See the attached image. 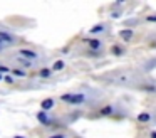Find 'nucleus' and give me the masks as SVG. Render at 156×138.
Segmentation results:
<instances>
[{
    "label": "nucleus",
    "mask_w": 156,
    "mask_h": 138,
    "mask_svg": "<svg viewBox=\"0 0 156 138\" xmlns=\"http://www.w3.org/2000/svg\"><path fill=\"white\" fill-rule=\"evenodd\" d=\"M86 99L84 94H62V101H67L72 104H81Z\"/></svg>",
    "instance_id": "obj_1"
},
{
    "label": "nucleus",
    "mask_w": 156,
    "mask_h": 138,
    "mask_svg": "<svg viewBox=\"0 0 156 138\" xmlns=\"http://www.w3.org/2000/svg\"><path fill=\"white\" fill-rule=\"evenodd\" d=\"M133 35H134V32H133L131 29H122V30H119V37H121L122 40H126V42H129V40L133 39Z\"/></svg>",
    "instance_id": "obj_2"
},
{
    "label": "nucleus",
    "mask_w": 156,
    "mask_h": 138,
    "mask_svg": "<svg viewBox=\"0 0 156 138\" xmlns=\"http://www.w3.org/2000/svg\"><path fill=\"white\" fill-rule=\"evenodd\" d=\"M41 108H42V111L52 110V108H54V99H52V98H45V99L41 103Z\"/></svg>",
    "instance_id": "obj_3"
},
{
    "label": "nucleus",
    "mask_w": 156,
    "mask_h": 138,
    "mask_svg": "<svg viewBox=\"0 0 156 138\" xmlns=\"http://www.w3.org/2000/svg\"><path fill=\"white\" fill-rule=\"evenodd\" d=\"M19 54L24 56V57H27V59H37V54H35L34 50H30V49H22V50H19Z\"/></svg>",
    "instance_id": "obj_4"
},
{
    "label": "nucleus",
    "mask_w": 156,
    "mask_h": 138,
    "mask_svg": "<svg viewBox=\"0 0 156 138\" xmlns=\"http://www.w3.org/2000/svg\"><path fill=\"white\" fill-rule=\"evenodd\" d=\"M37 120L41 121L42 125H49V123H51V120H49V116L45 114V111H39V113H37Z\"/></svg>",
    "instance_id": "obj_5"
},
{
    "label": "nucleus",
    "mask_w": 156,
    "mask_h": 138,
    "mask_svg": "<svg viewBox=\"0 0 156 138\" xmlns=\"http://www.w3.org/2000/svg\"><path fill=\"white\" fill-rule=\"evenodd\" d=\"M0 40H5V42L12 44V42H14V37H12L10 34H7V32H2V30H0Z\"/></svg>",
    "instance_id": "obj_6"
},
{
    "label": "nucleus",
    "mask_w": 156,
    "mask_h": 138,
    "mask_svg": "<svg viewBox=\"0 0 156 138\" xmlns=\"http://www.w3.org/2000/svg\"><path fill=\"white\" fill-rule=\"evenodd\" d=\"M149 120H151V114H149V113H141V114H138V121H139V123H148Z\"/></svg>",
    "instance_id": "obj_7"
},
{
    "label": "nucleus",
    "mask_w": 156,
    "mask_h": 138,
    "mask_svg": "<svg viewBox=\"0 0 156 138\" xmlns=\"http://www.w3.org/2000/svg\"><path fill=\"white\" fill-rule=\"evenodd\" d=\"M89 46H91L92 49H99V47H101V40H98V39H91V40H89Z\"/></svg>",
    "instance_id": "obj_8"
},
{
    "label": "nucleus",
    "mask_w": 156,
    "mask_h": 138,
    "mask_svg": "<svg viewBox=\"0 0 156 138\" xmlns=\"http://www.w3.org/2000/svg\"><path fill=\"white\" fill-rule=\"evenodd\" d=\"M62 67H64V61H55L54 66H52V69H54V71H61Z\"/></svg>",
    "instance_id": "obj_9"
},
{
    "label": "nucleus",
    "mask_w": 156,
    "mask_h": 138,
    "mask_svg": "<svg viewBox=\"0 0 156 138\" xmlns=\"http://www.w3.org/2000/svg\"><path fill=\"white\" fill-rule=\"evenodd\" d=\"M104 30V25H96L91 29V34H96V32H102Z\"/></svg>",
    "instance_id": "obj_10"
},
{
    "label": "nucleus",
    "mask_w": 156,
    "mask_h": 138,
    "mask_svg": "<svg viewBox=\"0 0 156 138\" xmlns=\"http://www.w3.org/2000/svg\"><path fill=\"white\" fill-rule=\"evenodd\" d=\"M101 113H102V114H111V113H112V106H106V108H102Z\"/></svg>",
    "instance_id": "obj_11"
},
{
    "label": "nucleus",
    "mask_w": 156,
    "mask_h": 138,
    "mask_svg": "<svg viewBox=\"0 0 156 138\" xmlns=\"http://www.w3.org/2000/svg\"><path fill=\"white\" fill-rule=\"evenodd\" d=\"M111 50H112V54H116V56H121V54H122V50H121V49H119V47H118V46H114V47H112V49H111Z\"/></svg>",
    "instance_id": "obj_12"
},
{
    "label": "nucleus",
    "mask_w": 156,
    "mask_h": 138,
    "mask_svg": "<svg viewBox=\"0 0 156 138\" xmlns=\"http://www.w3.org/2000/svg\"><path fill=\"white\" fill-rule=\"evenodd\" d=\"M49 73H51L49 69H42V71H41V76H42V77H47V76H49Z\"/></svg>",
    "instance_id": "obj_13"
},
{
    "label": "nucleus",
    "mask_w": 156,
    "mask_h": 138,
    "mask_svg": "<svg viewBox=\"0 0 156 138\" xmlns=\"http://www.w3.org/2000/svg\"><path fill=\"white\" fill-rule=\"evenodd\" d=\"M143 89H146V91H156V88L154 86H143Z\"/></svg>",
    "instance_id": "obj_14"
},
{
    "label": "nucleus",
    "mask_w": 156,
    "mask_h": 138,
    "mask_svg": "<svg viewBox=\"0 0 156 138\" xmlns=\"http://www.w3.org/2000/svg\"><path fill=\"white\" fill-rule=\"evenodd\" d=\"M2 73H9V67L7 66H0V74Z\"/></svg>",
    "instance_id": "obj_15"
},
{
    "label": "nucleus",
    "mask_w": 156,
    "mask_h": 138,
    "mask_svg": "<svg viewBox=\"0 0 156 138\" xmlns=\"http://www.w3.org/2000/svg\"><path fill=\"white\" fill-rule=\"evenodd\" d=\"M14 74H17V76H25L24 71H19V69H15V71H14Z\"/></svg>",
    "instance_id": "obj_16"
},
{
    "label": "nucleus",
    "mask_w": 156,
    "mask_h": 138,
    "mask_svg": "<svg viewBox=\"0 0 156 138\" xmlns=\"http://www.w3.org/2000/svg\"><path fill=\"white\" fill-rule=\"evenodd\" d=\"M148 20H149V22H156V15H149Z\"/></svg>",
    "instance_id": "obj_17"
},
{
    "label": "nucleus",
    "mask_w": 156,
    "mask_h": 138,
    "mask_svg": "<svg viewBox=\"0 0 156 138\" xmlns=\"http://www.w3.org/2000/svg\"><path fill=\"white\" fill-rule=\"evenodd\" d=\"M49 138H66L64 135H52V136H49Z\"/></svg>",
    "instance_id": "obj_18"
},
{
    "label": "nucleus",
    "mask_w": 156,
    "mask_h": 138,
    "mask_svg": "<svg viewBox=\"0 0 156 138\" xmlns=\"http://www.w3.org/2000/svg\"><path fill=\"white\" fill-rule=\"evenodd\" d=\"M5 81H7V83H14V79H12L10 76H7V77H5Z\"/></svg>",
    "instance_id": "obj_19"
},
{
    "label": "nucleus",
    "mask_w": 156,
    "mask_h": 138,
    "mask_svg": "<svg viewBox=\"0 0 156 138\" xmlns=\"http://www.w3.org/2000/svg\"><path fill=\"white\" fill-rule=\"evenodd\" d=\"M151 138H156V131H151V135H149Z\"/></svg>",
    "instance_id": "obj_20"
},
{
    "label": "nucleus",
    "mask_w": 156,
    "mask_h": 138,
    "mask_svg": "<svg viewBox=\"0 0 156 138\" xmlns=\"http://www.w3.org/2000/svg\"><path fill=\"white\" fill-rule=\"evenodd\" d=\"M14 138H25V136H20V135H17V136H14Z\"/></svg>",
    "instance_id": "obj_21"
},
{
    "label": "nucleus",
    "mask_w": 156,
    "mask_h": 138,
    "mask_svg": "<svg viewBox=\"0 0 156 138\" xmlns=\"http://www.w3.org/2000/svg\"><path fill=\"white\" fill-rule=\"evenodd\" d=\"M2 79H4V76H2V74H0V81H2Z\"/></svg>",
    "instance_id": "obj_22"
},
{
    "label": "nucleus",
    "mask_w": 156,
    "mask_h": 138,
    "mask_svg": "<svg viewBox=\"0 0 156 138\" xmlns=\"http://www.w3.org/2000/svg\"><path fill=\"white\" fill-rule=\"evenodd\" d=\"M0 47H2V40H0Z\"/></svg>",
    "instance_id": "obj_23"
},
{
    "label": "nucleus",
    "mask_w": 156,
    "mask_h": 138,
    "mask_svg": "<svg viewBox=\"0 0 156 138\" xmlns=\"http://www.w3.org/2000/svg\"><path fill=\"white\" fill-rule=\"evenodd\" d=\"M0 49H2V47H0Z\"/></svg>",
    "instance_id": "obj_24"
}]
</instances>
